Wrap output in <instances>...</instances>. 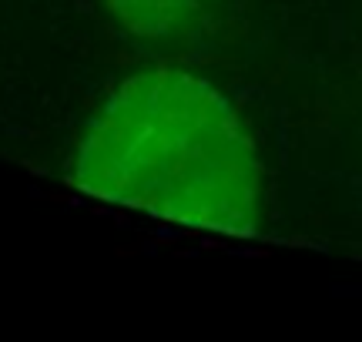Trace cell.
<instances>
[{"label": "cell", "mask_w": 362, "mask_h": 342, "mask_svg": "<svg viewBox=\"0 0 362 342\" xmlns=\"http://www.w3.org/2000/svg\"><path fill=\"white\" fill-rule=\"evenodd\" d=\"M71 182L107 205L248 238L262 225V165L232 101L181 67L138 71L88 118Z\"/></svg>", "instance_id": "6da1fadb"}, {"label": "cell", "mask_w": 362, "mask_h": 342, "mask_svg": "<svg viewBox=\"0 0 362 342\" xmlns=\"http://www.w3.org/2000/svg\"><path fill=\"white\" fill-rule=\"evenodd\" d=\"M215 0H101V7L141 40H181L208 20Z\"/></svg>", "instance_id": "7a4b0ae2"}]
</instances>
